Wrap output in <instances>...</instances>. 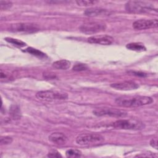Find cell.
<instances>
[{"label":"cell","instance_id":"cell-13","mask_svg":"<svg viewBox=\"0 0 158 158\" xmlns=\"http://www.w3.org/2000/svg\"><path fill=\"white\" fill-rule=\"evenodd\" d=\"M84 14L85 15L88 17H98L107 15L109 12L106 9L99 7H93L86 9Z\"/></svg>","mask_w":158,"mask_h":158},{"label":"cell","instance_id":"cell-20","mask_svg":"<svg viewBox=\"0 0 158 158\" xmlns=\"http://www.w3.org/2000/svg\"><path fill=\"white\" fill-rule=\"evenodd\" d=\"M98 1H92V0H79L77 1V4L80 6H89L94 5L98 3Z\"/></svg>","mask_w":158,"mask_h":158},{"label":"cell","instance_id":"cell-5","mask_svg":"<svg viewBox=\"0 0 158 158\" xmlns=\"http://www.w3.org/2000/svg\"><path fill=\"white\" fill-rule=\"evenodd\" d=\"M113 127L120 130H138L144 128V124L139 120L135 119L118 120L113 123Z\"/></svg>","mask_w":158,"mask_h":158},{"label":"cell","instance_id":"cell-9","mask_svg":"<svg viewBox=\"0 0 158 158\" xmlns=\"http://www.w3.org/2000/svg\"><path fill=\"white\" fill-rule=\"evenodd\" d=\"M157 19H139L133 23V28L138 30L157 28Z\"/></svg>","mask_w":158,"mask_h":158},{"label":"cell","instance_id":"cell-12","mask_svg":"<svg viewBox=\"0 0 158 158\" xmlns=\"http://www.w3.org/2000/svg\"><path fill=\"white\" fill-rule=\"evenodd\" d=\"M48 138L51 142L58 145L65 144L68 139L67 137L60 132L52 133L49 136Z\"/></svg>","mask_w":158,"mask_h":158},{"label":"cell","instance_id":"cell-21","mask_svg":"<svg viewBox=\"0 0 158 158\" xmlns=\"http://www.w3.org/2000/svg\"><path fill=\"white\" fill-rule=\"evenodd\" d=\"M88 69V66H87L86 64H81V63L75 64V65L73 67V68H72L73 70L76 71V72L85 71V70H86Z\"/></svg>","mask_w":158,"mask_h":158},{"label":"cell","instance_id":"cell-7","mask_svg":"<svg viewBox=\"0 0 158 158\" xmlns=\"http://www.w3.org/2000/svg\"><path fill=\"white\" fill-rule=\"evenodd\" d=\"M37 25L31 23H16L11 24L10 30L14 32L23 33H33L39 31Z\"/></svg>","mask_w":158,"mask_h":158},{"label":"cell","instance_id":"cell-11","mask_svg":"<svg viewBox=\"0 0 158 158\" xmlns=\"http://www.w3.org/2000/svg\"><path fill=\"white\" fill-rule=\"evenodd\" d=\"M110 86L116 89L122 91H130L136 89L139 87V85L133 81H124L118 83H112Z\"/></svg>","mask_w":158,"mask_h":158},{"label":"cell","instance_id":"cell-10","mask_svg":"<svg viewBox=\"0 0 158 158\" xmlns=\"http://www.w3.org/2000/svg\"><path fill=\"white\" fill-rule=\"evenodd\" d=\"M89 43L98 44L101 45H110L114 42V38L109 35H96L88 38Z\"/></svg>","mask_w":158,"mask_h":158},{"label":"cell","instance_id":"cell-16","mask_svg":"<svg viewBox=\"0 0 158 158\" xmlns=\"http://www.w3.org/2000/svg\"><path fill=\"white\" fill-rule=\"evenodd\" d=\"M126 48L131 51H135L138 52H141L143 51H146L145 46L141 43H131L127 44Z\"/></svg>","mask_w":158,"mask_h":158},{"label":"cell","instance_id":"cell-25","mask_svg":"<svg viewBox=\"0 0 158 158\" xmlns=\"http://www.w3.org/2000/svg\"><path fill=\"white\" fill-rule=\"evenodd\" d=\"M47 156L49 157H62L61 154L59 152H57V151H55V150H52V151L49 152Z\"/></svg>","mask_w":158,"mask_h":158},{"label":"cell","instance_id":"cell-2","mask_svg":"<svg viewBox=\"0 0 158 158\" xmlns=\"http://www.w3.org/2000/svg\"><path fill=\"white\" fill-rule=\"evenodd\" d=\"M125 9L131 13H147L156 10L152 4L141 1H130L125 4Z\"/></svg>","mask_w":158,"mask_h":158},{"label":"cell","instance_id":"cell-15","mask_svg":"<svg viewBox=\"0 0 158 158\" xmlns=\"http://www.w3.org/2000/svg\"><path fill=\"white\" fill-rule=\"evenodd\" d=\"M9 115L12 119L17 120L21 118L22 113L20 107L15 104H13L10 107Z\"/></svg>","mask_w":158,"mask_h":158},{"label":"cell","instance_id":"cell-23","mask_svg":"<svg viewBox=\"0 0 158 158\" xmlns=\"http://www.w3.org/2000/svg\"><path fill=\"white\" fill-rule=\"evenodd\" d=\"M12 142V138L9 136H2L1 138V144H9Z\"/></svg>","mask_w":158,"mask_h":158},{"label":"cell","instance_id":"cell-1","mask_svg":"<svg viewBox=\"0 0 158 158\" xmlns=\"http://www.w3.org/2000/svg\"><path fill=\"white\" fill-rule=\"evenodd\" d=\"M152 102L153 99L151 97L143 96H121L115 100L118 106L124 107H137L150 104Z\"/></svg>","mask_w":158,"mask_h":158},{"label":"cell","instance_id":"cell-4","mask_svg":"<svg viewBox=\"0 0 158 158\" xmlns=\"http://www.w3.org/2000/svg\"><path fill=\"white\" fill-rule=\"evenodd\" d=\"M36 97L41 100L46 101H53L59 100H65L68 98V95L65 93L59 92L54 90H45L38 91L36 94Z\"/></svg>","mask_w":158,"mask_h":158},{"label":"cell","instance_id":"cell-6","mask_svg":"<svg viewBox=\"0 0 158 158\" xmlns=\"http://www.w3.org/2000/svg\"><path fill=\"white\" fill-rule=\"evenodd\" d=\"M106 28L105 23L101 22H90L81 25L80 30L85 34H94L103 31Z\"/></svg>","mask_w":158,"mask_h":158},{"label":"cell","instance_id":"cell-17","mask_svg":"<svg viewBox=\"0 0 158 158\" xmlns=\"http://www.w3.org/2000/svg\"><path fill=\"white\" fill-rule=\"evenodd\" d=\"M25 51L35 56H36L38 57H40V58H43V57H44L46 56L45 54L42 52L41 51L36 49H35V48H33L31 47H29L28 48H27L25 49Z\"/></svg>","mask_w":158,"mask_h":158},{"label":"cell","instance_id":"cell-28","mask_svg":"<svg viewBox=\"0 0 158 158\" xmlns=\"http://www.w3.org/2000/svg\"><path fill=\"white\" fill-rule=\"evenodd\" d=\"M43 76L46 79H54V78H56L55 75L53 74V73H47L46 72H45V73H43Z\"/></svg>","mask_w":158,"mask_h":158},{"label":"cell","instance_id":"cell-22","mask_svg":"<svg viewBox=\"0 0 158 158\" xmlns=\"http://www.w3.org/2000/svg\"><path fill=\"white\" fill-rule=\"evenodd\" d=\"M12 6V2L9 1H0V8L1 10H7Z\"/></svg>","mask_w":158,"mask_h":158},{"label":"cell","instance_id":"cell-19","mask_svg":"<svg viewBox=\"0 0 158 158\" xmlns=\"http://www.w3.org/2000/svg\"><path fill=\"white\" fill-rule=\"evenodd\" d=\"M5 40L8 43H10L12 44L13 45H15L19 47H23V46H26L25 43H24L20 40H19L17 39H14L12 38H6Z\"/></svg>","mask_w":158,"mask_h":158},{"label":"cell","instance_id":"cell-18","mask_svg":"<svg viewBox=\"0 0 158 158\" xmlns=\"http://www.w3.org/2000/svg\"><path fill=\"white\" fill-rule=\"evenodd\" d=\"M81 155V152L78 149H69L66 151L65 156L67 157H78Z\"/></svg>","mask_w":158,"mask_h":158},{"label":"cell","instance_id":"cell-8","mask_svg":"<svg viewBox=\"0 0 158 158\" xmlns=\"http://www.w3.org/2000/svg\"><path fill=\"white\" fill-rule=\"evenodd\" d=\"M93 114L99 117L109 116L114 117H125L127 113L125 110L113 108H100L93 111Z\"/></svg>","mask_w":158,"mask_h":158},{"label":"cell","instance_id":"cell-3","mask_svg":"<svg viewBox=\"0 0 158 158\" xmlns=\"http://www.w3.org/2000/svg\"><path fill=\"white\" fill-rule=\"evenodd\" d=\"M104 137L97 133H83L76 138V143L81 146H93L102 143Z\"/></svg>","mask_w":158,"mask_h":158},{"label":"cell","instance_id":"cell-26","mask_svg":"<svg viewBox=\"0 0 158 158\" xmlns=\"http://www.w3.org/2000/svg\"><path fill=\"white\" fill-rule=\"evenodd\" d=\"M128 73L131 74V75H135V76H137V77H145L147 76V74L145 73H143V72H137V71H133V70H130V71H128Z\"/></svg>","mask_w":158,"mask_h":158},{"label":"cell","instance_id":"cell-24","mask_svg":"<svg viewBox=\"0 0 158 158\" xmlns=\"http://www.w3.org/2000/svg\"><path fill=\"white\" fill-rule=\"evenodd\" d=\"M0 78H1V80L4 79L5 81H7V80H10V78H12V77L9 73H7L4 72L2 70H1Z\"/></svg>","mask_w":158,"mask_h":158},{"label":"cell","instance_id":"cell-14","mask_svg":"<svg viewBox=\"0 0 158 158\" xmlns=\"http://www.w3.org/2000/svg\"><path fill=\"white\" fill-rule=\"evenodd\" d=\"M70 62L65 59L55 61L52 64V67L57 70H67L69 68H70Z\"/></svg>","mask_w":158,"mask_h":158},{"label":"cell","instance_id":"cell-27","mask_svg":"<svg viewBox=\"0 0 158 158\" xmlns=\"http://www.w3.org/2000/svg\"><path fill=\"white\" fill-rule=\"evenodd\" d=\"M150 145L152 147H153L154 148H155L156 149H157V138H152L150 141Z\"/></svg>","mask_w":158,"mask_h":158}]
</instances>
